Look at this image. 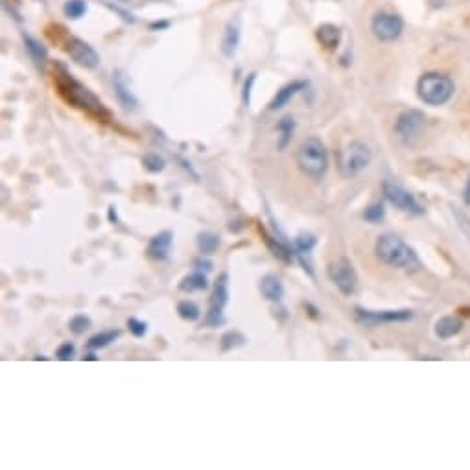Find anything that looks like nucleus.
Wrapping results in <instances>:
<instances>
[{"label": "nucleus", "mask_w": 470, "mask_h": 470, "mask_svg": "<svg viewBox=\"0 0 470 470\" xmlns=\"http://www.w3.org/2000/svg\"><path fill=\"white\" fill-rule=\"evenodd\" d=\"M56 76L61 97L65 98L71 106L78 107V109L85 111L87 115H91L98 120H109L111 118V113L107 111L100 98L94 92L89 91L85 85H81L80 81L74 80L63 66H61V74H56Z\"/></svg>", "instance_id": "nucleus-1"}, {"label": "nucleus", "mask_w": 470, "mask_h": 470, "mask_svg": "<svg viewBox=\"0 0 470 470\" xmlns=\"http://www.w3.org/2000/svg\"><path fill=\"white\" fill-rule=\"evenodd\" d=\"M374 253L378 257L380 262L394 269H406L413 271L420 268V260L415 253V249L410 248L408 243L400 236L393 233H385L378 236L374 243Z\"/></svg>", "instance_id": "nucleus-2"}, {"label": "nucleus", "mask_w": 470, "mask_h": 470, "mask_svg": "<svg viewBox=\"0 0 470 470\" xmlns=\"http://www.w3.org/2000/svg\"><path fill=\"white\" fill-rule=\"evenodd\" d=\"M299 170L310 179H323L329 172V152L318 137H308L297 150Z\"/></svg>", "instance_id": "nucleus-3"}, {"label": "nucleus", "mask_w": 470, "mask_h": 470, "mask_svg": "<svg viewBox=\"0 0 470 470\" xmlns=\"http://www.w3.org/2000/svg\"><path fill=\"white\" fill-rule=\"evenodd\" d=\"M454 81L448 76L435 74V72L425 74V76H420V80L417 81V94L428 106H445L446 101H450V98L454 97Z\"/></svg>", "instance_id": "nucleus-4"}, {"label": "nucleus", "mask_w": 470, "mask_h": 470, "mask_svg": "<svg viewBox=\"0 0 470 470\" xmlns=\"http://www.w3.org/2000/svg\"><path fill=\"white\" fill-rule=\"evenodd\" d=\"M371 150L362 141H350L339 157V172L345 179L359 176L371 164Z\"/></svg>", "instance_id": "nucleus-5"}, {"label": "nucleus", "mask_w": 470, "mask_h": 470, "mask_svg": "<svg viewBox=\"0 0 470 470\" xmlns=\"http://www.w3.org/2000/svg\"><path fill=\"white\" fill-rule=\"evenodd\" d=\"M229 299H231V292H229V275L222 273L218 277L216 284H214V294L211 299V306L208 312L203 319V327L207 329H218L227 323L225 318V308H227Z\"/></svg>", "instance_id": "nucleus-6"}, {"label": "nucleus", "mask_w": 470, "mask_h": 470, "mask_svg": "<svg viewBox=\"0 0 470 470\" xmlns=\"http://www.w3.org/2000/svg\"><path fill=\"white\" fill-rule=\"evenodd\" d=\"M382 192H384L385 199H387L393 207L402 211V213L415 214V216L425 214V208H422V205L417 201V197H415L410 190H406L402 185H399V183L385 179V181L382 183Z\"/></svg>", "instance_id": "nucleus-7"}, {"label": "nucleus", "mask_w": 470, "mask_h": 470, "mask_svg": "<svg viewBox=\"0 0 470 470\" xmlns=\"http://www.w3.org/2000/svg\"><path fill=\"white\" fill-rule=\"evenodd\" d=\"M327 273H329V278L334 283V286L339 290V294L345 295V297L354 295V292L358 288V275H356V269L350 264V260L339 258L336 262H330Z\"/></svg>", "instance_id": "nucleus-8"}, {"label": "nucleus", "mask_w": 470, "mask_h": 470, "mask_svg": "<svg viewBox=\"0 0 470 470\" xmlns=\"http://www.w3.org/2000/svg\"><path fill=\"white\" fill-rule=\"evenodd\" d=\"M356 321L365 327H378V325H390V323H406L413 319L411 310H367L362 306L354 308Z\"/></svg>", "instance_id": "nucleus-9"}, {"label": "nucleus", "mask_w": 470, "mask_h": 470, "mask_svg": "<svg viewBox=\"0 0 470 470\" xmlns=\"http://www.w3.org/2000/svg\"><path fill=\"white\" fill-rule=\"evenodd\" d=\"M426 124V115L419 109H406L397 117L394 122V135L404 144H411L422 133Z\"/></svg>", "instance_id": "nucleus-10"}, {"label": "nucleus", "mask_w": 470, "mask_h": 470, "mask_svg": "<svg viewBox=\"0 0 470 470\" xmlns=\"http://www.w3.org/2000/svg\"><path fill=\"white\" fill-rule=\"evenodd\" d=\"M371 30H373L374 37L384 43L399 39L404 30V22L399 15L394 13H387V11H380L371 20Z\"/></svg>", "instance_id": "nucleus-11"}, {"label": "nucleus", "mask_w": 470, "mask_h": 470, "mask_svg": "<svg viewBox=\"0 0 470 470\" xmlns=\"http://www.w3.org/2000/svg\"><path fill=\"white\" fill-rule=\"evenodd\" d=\"M65 52L71 56V59L76 63V65L83 66V69H97L100 65V56L98 52L92 48L89 43H85L80 37H71L66 41Z\"/></svg>", "instance_id": "nucleus-12"}, {"label": "nucleus", "mask_w": 470, "mask_h": 470, "mask_svg": "<svg viewBox=\"0 0 470 470\" xmlns=\"http://www.w3.org/2000/svg\"><path fill=\"white\" fill-rule=\"evenodd\" d=\"M318 245V238L312 233H299L297 238L294 240V251H295V260H297L303 269L310 277H313V262H312V251Z\"/></svg>", "instance_id": "nucleus-13"}, {"label": "nucleus", "mask_w": 470, "mask_h": 470, "mask_svg": "<svg viewBox=\"0 0 470 470\" xmlns=\"http://www.w3.org/2000/svg\"><path fill=\"white\" fill-rule=\"evenodd\" d=\"M308 89V81L304 80H294L290 81V83H286L284 87H280L277 91V94L273 97V100L269 101V111H278V109H283V107H286L290 104V101L294 100L297 94H301V92H304Z\"/></svg>", "instance_id": "nucleus-14"}, {"label": "nucleus", "mask_w": 470, "mask_h": 470, "mask_svg": "<svg viewBox=\"0 0 470 470\" xmlns=\"http://www.w3.org/2000/svg\"><path fill=\"white\" fill-rule=\"evenodd\" d=\"M240 39H242V20L234 17L227 22L225 31L222 37V54L227 59H233L236 56L238 46H240Z\"/></svg>", "instance_id": "nucleus-15"}, {"label": "nucleus", "mask_w": 470, "mask_h": 470, "mask_svg": "<svg viewBox=\"0 0 470 470\" xmlns=\"http://www.w3.org/2000/svg\"><path fill=\"white\" fill-rule=\"evenodd\" d=\"M172 245H173V233L172 231H161L159 234L150 240L146 248L148 257L153 258V260H168L170 258V253H172Z\"/></svg>", "instance_id": "nucleus-16"}, {"label": "nucleus", "mask_w": 470, "mask_h": 470, "mask_svg": "<svg viewBox=\"0 0 470 470\" xmlns=\"http://www.w3.org/2000/svg\"><path fill=\"white\" fill-rule=\"evenodd\" d=\"M113 87H115V92H117V98L120 101L124 109H129V111H135L138 107L137 97L133 94L131 87L127 83L126 74L122 71H117L113 74Z\"/></svg>", "instance_id": "nucleus-17"}, {"label": "nucleus", "mask_w": 470, "mask_h": 470, "mask_svg": "<svg viewBox=\"0 0 470 470\" xmlns=\"http://www.w3.org/2000/svg\"><path fill=\"white\" fill-rule=\"evenodd\" d=\"M264 240H266V245H268V249L271 251V255H273L275 258H278V260H283L284 264H292L295 260V251H294V245L290 242H286L284 238L286 236H277L275 238L273 234H268L266 231H264Z\"/></svg>", "instance_id": "nucleus-18"}, {"label": "nucleus", "mask_w": 470, "mask_h": 470, "mask_svg": "<svg viewBox=\"0 0 470 470\" xmlns=\"http://www.w3.org/2000/svg\"><path fill=\"white\" fill-rule=\"evenodd\" d=\"M260 292H262V297L266 301H271V303H280L284 299V284L280 280V277L273 273L264 275L260 278Z\"/></svg>", "instance_id": "nucleus-19"}, {"label": "nucleus", "mask_w": 470, "mask_h": 470, "mask_svg": "<svg viewBox=\"0 0 470 470\" xmlns=\"http://www.w3.org/2000/svg\"><path fill=\"white\" fill-rule=\"evenodd\" d=\"M463 330V321L454 315H445V318H441L437 323H435V336L439 339H450L455 338L457 334Z\"/></svg>", "instance_id": "nucleus-20"}, {"label": "nucleus", "mask_w": 470, "mask_h": 470, "mask_svg": "<svg viewBox=\"0 0 470 470\" xmlns=\"http://www.w3.org/2000/svg\"><path fill=\"white\" fill-rule=\"evenodd\" d=\"M315 37L327 50H336L341 43V30L334 24H321L315 30Z\"/></svg>", "instance_id": "nucleus-21"}, {"label": "nucleus", "mask_w": 470, "mask_h": 470, "mask_svg": "<svg viewBox=\"0 0 470 470\" xmlns=\"http://www.w3.org/2000/svg\"><path fill=\"white\" fill-rule=\"evenodd\" d=\"M208 288V278L207 273H203L199 269H196L194 273L185 275L179 280V290L185 294H194V292H205Z\"/></svg>", "instance_id": "nucleus-22"}, {"label": "nucleus", "mask_w": 470, "mask_h": 470, "mask_svg": "<svg viewBox=\"0 0 470 470\" xmlns=\"http://www.w3.org/2000/svg\"><path fill=\"white\" fill-rule=\"evenodd\" d=\"M295 127H297V122L294 117H284L280 118V122L277 124V133H278V152H284L286 148L290 146V142L294 138Z\"/></svg>", "instance_id": "nucleus-23"}, {"label": "nucleus", "mask_w": 470, "mask_h": 470, "mask_svg": "<svg viewBox=\"0 0 470 470\" xmlns=\"http://www.w3.org/2000/svg\"><path fill=\"white\" fill-rule=\"evenodd\" d=\"M220 236L216 233H211V231H201V233H197L196 236V245L199 255H214L220 248Z\"/></svg>", "instance_id": "nucleus-24"}, {"label": "nucleus", "mask_w": 470, "mask_h": 470, "mask_svg": "<svg viewBox=\"0 0 470 470\" xmlns=\"http://www.w3.org/2000/svg\"><path fill=\"white\" fill-rule=\"evenodd\" d=\"M22 41H24L26 52L30 54L31 59L36 61L37 65H45L46 57H48V52H46L45 46L41 45L37 39H34L31 36H28V34H22Z\"/></svg>", "instance_id": "nucleus-25"}, {"label": "nucleus", "mask_w": 470, "mask_h": 470, "mask_svg": "<svg viewBox=\"0 0 470 470\" xmlns=\"http://www.w3.org/2000/svg\"><path fill=\"white\" fill-rule=\"evenodd\" d=\"M120 336H122L120 330H106V332H98V334H94L92 338H89L87 347L92 350L106 349V347H109L113 341H117Z\"/></svg>", "instance_id": "nucleus-26"}, {"label": "nucleus", "mask_w": 470, "mask_h": 470, "mask_svg": "<svg viewBox=\"0 0 470 470\" xmlns=\"http://www.w3.org/2000/svg\"><path fill=\"white\" fill-rule=\"evenodd\" d=\"M248 343V338L243 336L240 330H227V332L222 336V352H229V350H234L238 347H243V345Z\"/></svg>", "instance_id": "nucleus-27"}, {"label": "nucleus", "mask_w": 470, "mask_h": 470, "mask_svg": "<svg viewBox=\"0 0 470 470\" xmlns=\"http://www.w3.org/2000/svg\"><path fill=\"white\" fill-rule=\"evenodd\" d=\"M177 313H179V318L183 321H188V323H194L197 319L201 318V308L197 306L194 301H181V303L177 304Z\"/></svg>", "instance_id": "nucleus-28"}, {"label": "nucleus", "mask_w": 470, "mask_h": 470, "mask_svg": "<svg viewBox=\"0 0 470 470\" xmlns=\"http://www.w3.org/2000/svg\"><path fill=\"white\" fill-rule=\"evenodd\" d=\"M384 218H385V207L382 201L371 203L369 207L364 211V220L367 223H373V225L384 222Z\"/></svg>", "instance_id": "nucleus-29"}, {"label": "nucleus", "mask_w": 470, "mask_h": 470, "mask_svg": "<svg viewBox=\"0 0 470 470\" xmlns=\"http://www.w3.org/2000/svg\"><path fill=\"white\" fill-rule=\"evenodd\" d=\"M65 17L72 20H78L87 13V0H66L63 6Z\"/></svg>", "instance_id": "nucleus-30"}, {"label": "nucleus", "mask_w": 470, "mask_h": 470, "mask_svg": "<svg viewBox=\"0 0 470 470\" xmlns=\"http://www.w3.org/2000/svg\"><path fill=\"white\" fill-rule=\"evenodd\" d=\"M142 164L146 168V172L150 173H161L164 168H166V161L162 159L159 153H146V155L142 157Z\"/></svg>", "instance_id": "nucleus-31"}, {"label": "nucleus", "mask_w": 470, "mask_h": 470, "mask_svg": "<svg viewBox=\"0 0 470 470\" xmlns=\"http://www.w3.org/2000/svg\"><path fill=\"white\" fill-rule=\"evenodd\" d=\"M92 327V321L89 315H85V313H78V315H74V318L69 321V329H71V332L74 334V336H81V334H85L87 330L91 329Z\"/></svg>", "instance_id": "nucleus-32"}, {"label": "nucleus", "mask_w": 470, "mask_h": 470, "mask_svg": "<svg viewBox=\"0 0 470 470\" xmlns=\"http://www.w3.org/2000/svg\"><path fill=\"white\" fill-rule=\"evenodd\" d=\"M127 329L135 338H144L148 334V323L138 318H129L127 319Z\"/></svg>", "instance_id": "nucleus-33"}, {"label": "nucleus", "mask_w": 470, "mask_h": 470, "mask_svg": "<svg viewBox=\"0 0 470 470\" xmlns=\"http://www.w3.org/2000/svg\"><path fill=\"white\" fill-rule=\"evenodd\" d=\"M76 356V345L71 343V341H65V343H61L56 350V358L61 359V362H71Z\"/></svg>", "instance_id": "nucleus-34"}, {"label": "nucleus", "mask_w": 470, "mask_h": 470, "mask_svg": "<svg viewBox=\"0 0 470 470\" xmlns=\"http://www.w3.org/2000/svg\"><path fill=\"white\" fill-rule=\"evenodd\" d=\"M255 81H257V72H251V74L245 78V83H243V91H242L243 107L251 106V92H253Z\"/></svg>", "instance_id": "nucleus-35"}, {"label": "nucleus", "mask_w": 470, "mask_h": 470, "mask_svg": "<svg viewBox=\"0 0 470 470\" xmlns=\"http://www.w3.org/2000/svg\"><path fill=\"white\" fill-rule=\"evenodd\" d=\"M194 268L199 269V271H205V273H211L214 269V264L208 260V258H205V255H199L197 258H194Z\"/></svg>", "instance_id": "nucleus-36"}, {"label": "nucleus", "mask_w": 470, "mask_h": 470, "mask_svg": "<svg viewBox=\"0 0 470 470\" xmlns=\"http://www.w3.org/2000/svg\"><path fill=\"white\" fill-rule=\"evenodd\" d=\"M179 162H181V166L185 168V170H187V172L190 173V176H192L194 179H196V181H197V179H199V173H197L196 170H194L192 162H190V161H187V159H183V157H179Z\"/></svg>", "instance_id": "nucleus-37"}, {"label": "nucleus", "mask_w": 470, "mask_h": 470, "mask_svg": "<svg viewBox=\"0 0 470 470\" xmlns=\"http://www.w3.org/2000/svg\"><path fill=\"white\" fill-rule=\"evenodd\" d=\"M107 6H109L113 11H117L118 15H122V19L126 20V22H135V17H133L131 13H127V11H124L122 8H118V6H111V4H107Z\"/></svg>", "instance_id": "nucleus-38"}, {"label": "nucleus", "mask_w": 470, "mask_h": 470, "mask_svg": "<svg viewBox=\"0 0 470 470\" xmlns=\"http://www.w3.org/2000/svg\"><path fill=\"white\" fill-rule=\"evenodd\" d=\"M109 222H111L113 225H118V223H120V220H118L117 216V207H115V205H109Z\"/></svg>", "instance_id": "nucleus-39"}, {"label": "nucleus", "mask_w": 470, "mask_h": 470, "mask_svg": "<svg viewBox=\"0 0 470 470\" xmlns=\"http://www.w3.org/2000/svg\"><path fill=\"white\" fill-rule=\"evenodd\" d=\"M168 26H170V22H166V20H164V22H153L152 30H164Z\"/></svg>", "instance_id": "nucleus-40"}, {"label": "nucleus", "mask_w": 470, "mask_h": 470, "mask_svg": "<svg viewBox=\"0 0 470 470\" xmlns=\"http://www.w3.org/2000/svg\"><path fill=\"white\" fill-rule=\"evenodd\" d=\"M463 201H465L467 205H470V179H469V183H467L465 192H463Z\"/></svg>", "instance_id": "nucleus-41"}, {"label": "nucleus", "mask_w": 470, "mask_h": 470, "mask_svg": "<svg viewBox=\"0 0 470 470\" xmlns=\"http://www.w3.org/2000/svg\"><path fill=\"white\" fill-rule=\"evenodd\" d=\"M304 306H306V308L310 310V315H312V318H319L318 308H315V306H312V304H310V303H304Z\"/></svg>", "instance_id": "nucleus-42"}, {"label": "nucleus", "mask_w": 470, "mask_h": 470, "mask_svg": "<svg viewBox=\"0 0 470 470\" xmlns=\"http://www.w3.org/2000/svg\"><path fill=\"white\" fill-rule=\"evenodd\" d=\"M83 359H92V362H97L98 356H94L92 352H89V354H85V356H83Z\"/></svg>", "instance_id": "nucleus-43"}, {"label": "nucleus", "mask_w": 470, "mask_h": 470, "mask_svg": "<svg viewBox=\"0 0 470 470\" xmlns=\"http://www.w3.org/2000/svg\"><path fill=\"white\" fill-rule=\"evenodd\" d=\"M122 2H126V0H122Z\"/></svg>", "instance_id": "nucleus-44"}]
</instances>
